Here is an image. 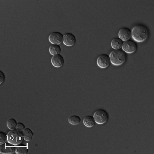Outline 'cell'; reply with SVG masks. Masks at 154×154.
<instances>
[{
	"mask_svg": "<svg viewBox=\"0 0 154 154\" xmlns=\"http://www.w3.org/2000/svg\"><path fill=\"white\" fill-rule=\"evenodd\" d=\"M131 37L134 40L137 42L145 41L149 36L147 27L142 24L135 25L131 30Z\"/></svg>",
	"mask_w": 154,
	"mask_h": 154,
	"instance_id": "cell-1",
	"label": "cell"
},
{
	"mask_svg": "<svg viewBox=\"0 0 154 154\" xmlns=\"http://www.w3.org/2000/svg\"><path fill=\"white\" fill-rule=\"evenodd\" d=\"M110 63L115 66L122 65L126 60V54L121 49L114 50L109 54Z\"/></svg>",
	"mask_w": 154,
	"mask_h": 154,
	"instance_id": "cell-2",
	"label": "cell"
},
{
	"mask_svg": "<svg viewBox=\"0 0 154 154\" xmlns=\"http://www.w3.org/2000/svg\"><path fill=\"white\" fill-rule=\"evenodd\" d=\"M24 139L23 132L17 129L11 130L7 134V142L14 146L21 144Z\"/></svg>",
	"mask_w": 154,
	"mask_h": 154,
	"instance_id": "cell-3",
	"label": "cell"
},
{
	"mask_svg": "<svg viewBox=\"0 0 154 154\" xmlns=\"http://www.w3.org/2000/svg\"><path fill=\"white\" fill-rule=\"evenodd\" d=\"M94 118L98 125H103L109 119V115L106 111L104 109H98L94 114Z\"/></svg>",
	"mask_w": 154,
	"mask_h": 154,
	"instance_id": "cell-4",
	"label": "cell"
},
{
	"mask_svg": "<svg viewBox=\"0 0 154 154\" xmlns=\"http://www.w3.org/2000/svg\"><path fill=\"white\" fill-rule=\"evenodd\" d=\"M122 51L125 53L133 54L135 53L137 49L136 43L133 40H128L123 43Z\"/></svg>",
	"mask_w": 154,
	"mask_h": 154,
	"instance_id": "cell-5",
	"label": "cell"
},
{
	"mask_svg": "<svg viewBox=\"0 0 154 154\" xmlns=\"http://www.w3.org/2000/svg\"><path fill=\"white\" fill-rule=\"evenodd\" d=\"M97 64L100 68L104 69L107 68L110 65V58L107 54H101L97 60Z\"/></svg>",
	"mask_w": 154,
	"mask_h": 154,
	"instance_id": "cell-6",
	"label": "cell"
},
{
	"mask_svg": "<svg viewBox=\"0 0 154 154\" xmlns=\"http://www.w3.org/2000/svg\"><path fill=\"white\" fill-rule=\"evenodd\" d=\"M63 35L59 32H54L50 34L48 37V40L51 44H61L63 42Z\"/></svg>",
	"mask_w": 154,
	"mask_h": 154,
	"instance_id": "cell-7",
	"label": "cell"
},
{
	"mask_svg": "<svg viewBox=\"0 0 154 154\" xmlns=\"http://www.w3.org/2000/svg\"><path fill=\"white\" fill-rule=\"evenodd\" d=\"M16 150L14 145H12L8 142L0 144V153L2 154H11L14 153Z\"/></svg>",
	"mask_w": 154,
	"mask_h": 154,
	"instance_id": "cell-8",
	"label": "cell"
},
{
	"mask_svg": "<svg viewBox=\"0 0 154 154\" xmlns=\"http://www.w3.org/2000/svg\"><path fill=\"white\" fill-rule=\"evenodd\" d=\"M63 42L65 46L71 47L75 44L76 38L72 33H65V35H63Z\"/></svg>",
	"mask_w": 154,
	"mask_h": 154,
	"instance_id": "cell-9",
	"label": "cell"
},
{
	"mask_svg": "<svg viewBox=\"0 0 154 154\" xmlns=\"http://www.w3.org/2000/svg\"><path fill=\"white\" fill-rule=\"evenodd\" d=\"M131 37V30L128 28H122L118 32V38H120L123 42L129 40Z\"/></svg>",
	"mask_w": 154,
	"mask_h": 154,
	"instance_id": "cell-10",
	"label": "cell"
},
{
	"mask_svg": "<svg viewBox=\"0 0 154 154\" xmlns=\"http://www.w3.org/2000/svg\"><path fill=\"white\" fill-rule=\"evenodd\" d=\"M52 65L56 68H60L63 66L64 63V59L61 54H57L53 56L51 59Z\"/></svg>",
	"mask_w": 154,
	"mask_h": 154,
	"instance_id": "cell-11",
	"label": "cell"
},
{
	"mask_svg": "<svg viewBox=\"0 0 154 154\" xmlns=\"http://www.w3.org/2000/svg\"><path fill=\"white\" fill-rule=\"evenodd\" d=\"M84 125L87 128H92L95 125L96 123L95 122V119L92 116H87L84 118L83 121Z\"/></svg>",
	"mask_w": 154,
	"mask_h": 154,
	"instance_id": "cell-12",
	"label": "cell"
},
{
	"mask_svg": "<svg viewBox=\"0 0 154 154\" xmlns=\"http://www.w3.org/2000/svg\"><path fill=\"white\" fill-rule=\"evenodd\" d=\"M123 42L120 38H114L111 42V46L114 50L120 49L122 48Z\"/></svg>",
	"mask_w": 154,
	"mask_h": 154,
	"instance_id": "cell-13",
	"label": "cell"
},
{
	"mask_svg": "<svg viewBox=\"0 0 154 154\" xmlns=\"http://www.w3.org/2000/svg\"><path fill=\"white\" fill-rule=\"evenodd\" d=\"M49 52L53 56L59 54L61 52V48L58 44H52L49 47Z\"/></svg>",
	"mask_w": 154,
	"mask_h": 154,
	"instance_id": "cell-14",
	"label": "cell"
},
{
	"mask_svg": "<svg viewBox=\"0 0 154 154\" xmlns=\"http://www.w3.org/2000/svg\"><path fill=\"white\" fill-rule=\"evenodd\" d=\"M22 132L24 139L26 141H29L32 139L33 136V131L29 128H25Z\"/></svg>",
	"mask_w": 154,
	"mask_h": 154,
	"instance_id": "cell-15",
	"label": "cell"
},
{
	"mask_svg": "<svg viewBox=\"0 0 154 154\" xmlns=\"http://www.w3.org/2000/svg\"><path fill=\"white\" fill-rule=\"evenodd\" d=\"M28 149L27 145H17L15 152L17 154H26L28 153Z\"/></svg>",
	"mask_w": 154,
	"mask_h": 154,
	"instance_id": "cell-16",
	"label": "cell"
},
{
	"mask_svg": "<svg viewBox=\"0 0 154 154\" xmlns=\"http://www.w3.org/2000/svg\"><path fill=\"white\" fill-rule=\"evenodd\" d=\"M81 118L79 116H71L68 118V122L72 125H79L81 122Z\"/></svg>",
	"mask_w": 154,
	"mask_h": 154,
	"instance_id": "cell-17",
	"label": "cell"
},
{
	"mask_svg": "<svg viewBox=\"0 0 154 154\" xmlns=\"http://www.w3.org/2000/svg\"><path fill=\"white\" fill-rule=\"evenodd\" d=\"M17 122L14 118H10L8 120L7 122V126L8 128L10 130H15L16 129Z\"/></svg>",
	"mask_w": 154,
	"mask_h": 154,
	"instance_id": "cell-18",
	"label": "cell"
},
{
	"mask_svg": "<svg viewBox=\"0 0 154 154\" xmlns=\"http://www.w3.org/2000/svg\"><path fill=\"white\" fill-rule=\"evenodd\" d=\"M7 141V135L5 133L0 131V144L5 143Z\"/></svg>",
	"mask_w": 154,
	"mask_h": 154,
	"instance_id": "cell-19",
	"label": "cell"
},
{
	"mask_svg": "<svg viewBox=\"0 0 154 154\" xmlns=\"http://www.w3.org/2000/svg\"><path fill=\"white\" fill-rule=\"evenodd\" d=\"M16 129L19 131H23L25 129V126L23 123L18 122L17 125Z\"/></svg>",
	"mask_w": 154,
	"mask_h": 154,
	"instance_id": "cell-20",
	"label": "cell"
},
{
	"mask_svg": "<svg viewBox=\"0 0 154 154\" xmlns=\"http://www.w3.org/2000/svg\"><path fill=\"white\" fill-rule=\"evenodd\" d=\"M5 80V75L2 71H0V84H2Z\"/></svg>",
	"mask_w": 154,
	"mask_h": 154,
	"instance_id": "cell-21",
	"label": "cell"
}]
</instances>
